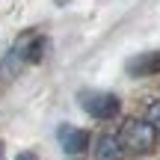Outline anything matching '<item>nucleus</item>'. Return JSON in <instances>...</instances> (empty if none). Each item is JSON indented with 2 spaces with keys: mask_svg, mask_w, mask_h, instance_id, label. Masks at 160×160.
Wrapping results in <instances>:
<instances>
[{
  "mask_svg": "<svg viewBox=\"0 0 160 160\" xmlns=\"http://www.w3.org/2000/svg\"><path fill=\"white\" fill-rule=\"evenodd\" d=\"M145 122H148V125L154 128V133L160 137V101H154L148 110H145Z\"/></svg>",
  "mask_w": 160,
  "mask_h": 160,
  "instance_id": "obj_7",
  "label": "nucleus"
},
{
  "mask_svg": "<svg viewBox=\"0 0 160 160\" xmlns=\"http://www.w3.org/2000/svg\"><path fill=\"white\" fill-rule=\"evenodd\" d=\"M128 74L131 77H151L160 71V51H142L137 53V57H131L125 62Z\"/></svg>",
  "mask_w": 160,
  "mask_h": 160,
  "instance_id": "obj_4",
  "label": "nucleus"
},
{
  "mask_svg": "<svg viewBox=\"0 0 160 160\" xmlns=\"http://www.w3.org/2000/svg\"><path fill=\"white\" fill-rule=\"evenodd\" d=\"M3 154H6V145H3V142H0V160H3Z\"/></svg>",
  "mask_w": 160,
  "mask_h": 160,
  "instance_id": "obj_9",
  "label": "nucleus"
},
{
  "mask_svg": "<svg viewBox=\"0 0 160 160\" xmlns=\"http://www.w3.org/2000/svg\"><path fill=\"white\" fill-rule=\"evenodd\" d=\"M57 3H59V6H62V3H65V0H57Z\"/></svg>",
  "mask_w": 160,
  "mask_h": 160,
  "instance_id": "obj_10",
  "label": "nucleus"
},
{
  "mask_svg": "<svg viewBox=\"0 0 160 160\" xmlns=\"http://www.w3.org/2000/svg\"><path fill=\"white\" fill-rule=\"evenodd\" d=\"M57 139H59L65 154H80V151L89 148V133L83 128H74V125H59Z\"/></svg>",
  "mask_w": 160,
  "mask_h": 160,
  "instance_id": "obj_3",
  "label": "nucleus"
},
{
  "mask_svg": "<svg viewBox=\"0 0 160 160\" xmlns=\"http://www.w3.org/2000/svg\"><path fill=\"white\" fill-rule=\"evenodd\" d=\"M15 160H39V157H36V154H33V151H21V154H18Z\"/></svg>",
  "mask_w": 160,
  "mask_h": 160,
  "instance_id": "obj_8",
  "label": "nucleus"
},
{
  "mask_svg": "<svg viewBox=\"0 0 160 160\" xmlns=\"http://www.w3.org/2000/svg\"><path fill=\"white\" fill-rule=\"evenodd\" d=\"M116 137H119L122 148L131 151V154H148V151L154 148V142H157L154 128H151L145 119H128Z\"/></svg>",
  "mask_w": 160,
  "mask_h": 160,
  "instance_id": "obj_1",
  "label": "nucleus"
},
{
  "mask_svg": "<svg viewBox=\"0 0 160 160\" xmlns=\"http://www.w3.org/2000/svg\"><path fill=\"white\" fill-rule=\"evenodd\" d=\"M122 157H125V148L116 133H101L95 139V160H122Z\"/></svg>",
  "mask_w": 160,
  "mask_h": 160,
  "instance_id": "obj_6",
  "label": "nucleus"
},
{
  "mask_svg": "<svg viewBox=\"0 0 160 160\" xmlns=\"http://www.w3.org/2000/svg\"><path fill=\"white\" fill-rule=\"evenodd\" d=\"M77 101L92 119H116L122 110V101L113 92H80Z\"/></svg>",
  "mask_w": 160,
  "mask_h": 160,
  "instance_id": "obj_2",
  "label": "nucleus"
},
{
  "mask_svg": "<svg viewBox=\"0 0 160 160\" xmlns=\"http://www.w3.org/2000/svg\"><path fill=\"white\" fill-rule=\"evenodd\" d=\"M24 45H27V36H24V39H18L15 45L9 48V53L0 59V80H6V83H9V80L15 77L18 71H21V65H27V57H24Z\"/></svg>",
  "mask_w": 160,
  "mask_h": 160,
  "instance_id": "obj_5",
  "label": "nucleus"
}]
</instances>
